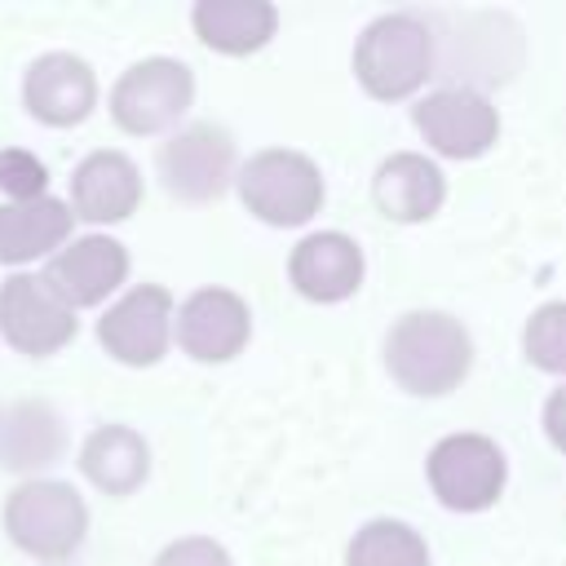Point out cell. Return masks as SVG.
Masks as SVG:
<instances>
[{
	"mask_svg": "<svg viewBox=\"0 0 566 566\" xmlns=\"http://www.w3.org/2000/svg\"><path fill=\"white\" fill-rule=\"evenodd\" d=\"M522 349L539 371L566 376V301H548L526 318Z\"/></svg>",
	"mask_w": 566,
	"mask_h": 566,
	"instance_id": "obj_22",
	"label": "cell"
},
{
	"mask_svg": "<svg viewBox=\"0 0 566 566\" xmlns=\"http://www.w3.org/2000/svg\"><path fill=\"white\" fill-rule=\"evenodd\" d=\"M40 274L53 283V292L71 310L102 305L128 279V248L111 234H80L57 256H49V265Z\"/></svg>",
	"mask_w": 566,
	"mask_h": 566,
	"instance_id": "obj_14",
	"label": "cell"
},
{
	"mask_svg": "<svg viewBox=\"0 0 566 566\" xmlns=\"http://www.w3.org/2000/svg\"><path fill=\"white\" fill-rule=\"evenodd\" d=\"M159 181L181 203H212L226 195L234 172V137L221 124H186L159 146Z\"/></svg>",
	"mask_w": 566,
	"mask_h": 566,
	"instance_id": "obj_8",
	"label": "cell"
},
{
	"mask_svg": "<svg viewBox=\"0 0 566 566\" xmlns=\"http://www.w3.org/2000/svg\"><path fill=\"white\" fill-rule=\"evenodd\" d=\"M172 292L164 283H137L115 305H106L97 318V340L124 367H155L172 345Z\"/></svg>",
	"mask_w": 566,
	"mask_h": 566,
	"instance_id": "obj_9",
	"label": "cell"
},
{
	"mask_svg": "<svg viewBox=\"0 0 566 566\" xmlns=\"http://www.w3.org/2000/svg\"><path fill=\"white\" fill-rule=\"evenodd\" d=\"M0 195L4 203H31L49 195V168L27 146H0Z\"/></svg>",
	"mask_w": 566,
	"mask_h": 566,
	"instance_id": "obj_23",
	"label": "cell"
},
{
	"mask_svg": "<svg viewBox=\"0 0 566 566\" xmlns=\"http://www.w3.org/2000/svg\"><path fill=\"white\" fill-rule=\"evenodd\" d=\"M411 119L420 137L447 159H478L500 137V111L478 88H464V84L433 88L411 106Z\"/></svg>",
	"mask_w": 566,
	"mask_h": 566,
	"instance_id": "obj_10",
	"label": "cell"
},
{
	"mask_svg": "<svg viewBox=\"0 0 566 566\" xmlns=\"http://www.w3.org/2000/svg\"><path fill=\"white\" fill-rule=\"evenodd\" d=\"M155 566H230V553L212 535H181L155 557Z\"/></svg>",
	"mask_w": 566,
	"mask_h": 566,
	"instance_id": "obj_24",
	"label": "cell"
},
{
	"mask_svg": "<svg viewBox=\"0 0 566 566\" xmlns=\"http://www.w3.org/2000/svg\"><path fill=\"white\" fill-rule=\"evenodd\" d=\"M4 535L35 562H66L88 535V504L62 478H27L4 495Z\"/></svg>",
	"mask_w": 566,
	"mask_h": 566,
	"instance_id": "obj_2",
	"label": "cell"
},
{
	"mask_svg": "<svg viewBox=\"0 0 566 566\" xmlns=\"http://www.w3.org/2000/svg\"><path fill=\"white\" fill-rule=\"evenodd\" d=\"M385 367L407 394L442 398L469 376L473 340L460 318L442 310H411L385 336Z\"/></svg>",
	"mask_w": 566,
	"mask_h": 566,
	"instance_id": "obj_1",
	"label": "cell"
},
{
	"mask_svg": "<svg viewBox=\"0 0 566 566\" xmlns=\"http://www.w3.org/2000/svg\"><path fill=\"white\" fill-rule=\"evenodd\" d=\"M75 212L66 199H31V203H0V265L22 270L31 261L57 256L71 243Z\"/></svg>",
	"mask_w": 566,
	"mask_h": 566,
	"instance_id": "obj_16",
	"label": "cell"
},
{
	"mask_svg": "<svg viewBox=\"0 0 566 566\" xmlns=\"http://www.w3.org/2000/svg\"><path fill=\"white\" fill-rule=\"evenodd\" d=\"M195 102V71L181 57H142L111 84V119L133 137L172 128Z\"/></svg>",
	"mask_w": 566,
	"mask_h": 566,
	"instance_id": "obj_5",
	"label": "cell"
},
{
	"mask_svg": "<svg viewBox=\"0 0 566 566\" xmlns=\"http://www.w3.org/2000/svg\"><path fill=\"white\" fill-rule=\"evenodd\" d=\"M544 433H548V442L557 451H566V385L553 389L548 402H544Z\"/></svg>",
	"mask_w": 566,
	"mask_h": 566,
	"instance_id": "obj_25",
	"label": "cell"
},
{
	"mask_svg": "<svg viewBox=\"0 0 566 566\" xmlns=\"http://www.w3.org/2000/svg\"><path fill=\"white\" fill-rule=\"evenodd\" d=\"M345 566H429V548L416 526L398 517H371L354 531L345 548Z\"/></svg>",
	"mask_w": 566,
	"mask_h": 566,
	"instance_id": "obj_21",
	"label": "cell"
},
{
	"mask_svg": "<svg viewBox=\"0 0 566 566\" xmlns=\"http://www.w3.org/2000/svg\"><path fill=\"white\" fill-rule=\"evenodd\" d=\"M71 212L88 226H115L128 221L142 203V172L124 150H88L71 168Z\"/></svg>",
	"mask_w": 566,
	"mask_h": 566,
	"instance_id": "obj_13",
	"label": "cell"
},
{
	"mask_svg": "<svg viewBox=\"0 0 566 566\" xmlns=\"http://www.w3.org/2000/svg\"><path fill=\"white\" fill-rule=\"evenodd\" d=\"M354 75L380 102L411 97L433 75L429 27L416 13H380L376 22L363 27L354 44Z\"/></svg>",
	"mask_w": 566,
	"mask_h": 566,
	"instance_id": "obj_3",
	"label": "cell"
},
{
	"mask_svg": "<svg viewBox=\"0 0 566 566\" xmlns=\"http://www.w3.org/2000/svg\"><path fill=\"white\" fill-rule=\"evenodd\" d=\"M190 22L208 49L243 57L270 44V35L279 31V9L270 0H199L190 9Z\"/></svg>",
	"mask_w": 566,
	"mask_h": 566,
	"instance_id": "obj_20",
	"label": "cell"
},
{
	"mask_svg": "<svg viewBox=\"0 0 566 566\" xmlns=\"http://www.w3.org/2000/svg\"><path fill=\"white\" fill-rule=\"evenodd\" d=\"M252 336L248 301L230 287H195L172 318V340L195 363H230Z\"/></svg>",
	"mask_w": 566,
	"mask_h": 566,
	"instance_id": "obj_12",
	"label": "cell"
},
{
	"mask_svg": "<svg viewBox=\"0 0 566 566\" xmlns=\"http://www.w3.org/2000/svg\"><path fill=\"white\" fill-rule=\"evenodd\" d=\"M424 473H429L438 504L455 513H482L500 500L509 464H504V451L486 433H447L429 451Z\"/></svg>",
	"mask_w": 566,
	"mask_h": 566,
	"instance_id": "obj_6",
	"label": "cell"
},
{
	"mask_svg": "<svg viewBox=\"0 0 566 566\" xmlns=\"http://www.w3.org/2000/svg\"><path fill=\"white\" fill-rule=\"evenodd\" d=\"M363 270H367L363 265V248L340 230L305 234L287 256L292 287L305 301H318V305H336V301L354 296L358 283H363Z\"/></svg>",
	"mask_w": 566,
	"mask_h": 566,
	"instance_id": "obj_15",
	"label": "cell"
},
{
	"mask_svg": "<svg viewBox=\"0 0 566 566\" xmlns=\"http://www.w3.org/2000/svg\"><path fill=\"white\" fill-rule=\"evenodd\" d=\"M75 310L53 292V283L35 270H13L0 283V336L27 354V358H49L62 345L75 340Z\"/></svg>",
	"mask_w": 566,
	"mask_h": 566,
	"instance_id": "obj_7",
	"label": "cell"
},
{
	"mask_svg": "<svg viewBox=\"0 0 566 566\" xmlns=\"http://www.w3.org/2000/svg\"><path fill=\"white\" fill-rule=\"evenodd\" d=\"M22 106L44 128H75L97 106V75L80 53H40L22 71Z\"/></svg>",
	"mask_w": 566,
	"mask_h": 566,
	"instance_id": "obj_11",
	"label": "cell"
},
{
	"mask_svg": "<svg viewBox=\"0 0 566 566\" xmlns=\"http://www.w3.org/2000/svg\"><path fill=\"white\" fill-rule=\"evenodd\" d=\"M234 181L243 208L265 226H305L323 208V172L301 150H256Z\"/></svg>",
	"mask_w": 566,
	"mask_h": 566,
	"instance_id": "obj_4",
	"label": "cell"
},
{
	"mask_svg": "<svg viewBox=\"0 0 566 566\" xmlns=\"http://www.w3.org/2000/svg\"><path fill=\"white\" fill-rule=\"evenodd\" d=\"M66 451V420L44 398H22L0 411V464L9 473L40 478Z\"/></svg>",
	"mask_w": 566,
	"mask_h": 566,
	"instance_id": "obj_17",
	"label": "cell"
},
{
	"mask_svg": "<svg viewBox=\"0 0 566 566\" xmlns=\"http://www.w3.org/2000/svg\"><path fill=\"white\" fill-rule=\"evenodd\" d=\"M371 199L376 208L389 217V221H402V226H416V221H429L442 199H447V177L433 159L416 155V150H398L389 155L376 177H371Z\"/></svg>",
	"mask_w": 566,
	"mask_h": 566,
	"instance_id": "obj_18",
	"label": "cell"
},
{
	"mask_svg": "<svg viewBox=\"0 0 566 566\" xmlns=\"http://www.w3.org/2000/svg\"><path fill=\"white\" fill-rule=\"evenodd\" d=\"M80 473L102 495H133L150 478V447L133 424H97L80 447Z\"/></svg>",
	"mask_w": 566,
	"mask_h": 566,
	"instance_id": "obj_19",
	"label": "cell"
}]
</instances>
